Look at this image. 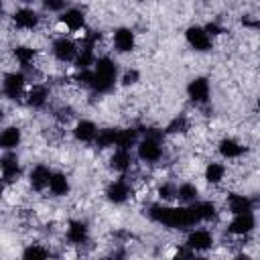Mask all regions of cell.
Returning <instances> with one entry per match:
<instances>
[{"label": "cell", "mask_w": 260, "mask_h": 260, "mask_svg": "<svg viewBox=\"0 0 260 260\" xmlns=\"http://www.w3.org/2000/svg\"><path fill=\"white\" fill-rule=\"evenodd\" d=\"M211 244H213V238L207 230H195L187 238V248L191 250H207Z\"/></svg>", "instance_id": "9"}, {"label": "cell", "mask_w": 260, "mask_h": 260, "mask_svg": "<svg viewBox=\"0 0 260 260\" xmlns=\"http://www.w3.org/2000/svg\"><path fill=\"white\" fill-rule=\"evenodd\" d=\"M136 142V130L134 128H126V130H118L116 136V146L120 150H128L132 144Z\"/></svg>", "instance_id": "24"}, {"label": "cell", "mask_w": 260, "mask_h": 260, "mask_svg": "<svg viewBox=\"0 0 260 260\" xmlns=\"http://www.w3.org/2000/svg\"><path fill=\"white\" fill-rule=\"evenodd\" d=\"M49 179H51V171H49L47 167L39 165V167H35L32 173H30V187H32L35 191H43V189L49 185Z\"/></svg>", "instance_id": "13"}, {"label": "cell", "mask_w": 260, "mask_h": 260, "mask_svg": "<svg viewBox=\"0 0 260 260\" xmlns=\"http://www.w3.org/2000/svg\"><path fill=\"white\" fill-rule=\"evenodd\" d=\"M91 77H93V73H91L89 69H85V71H79V73H77L75 81H77L79 85H83V87H91Z\"/></svg>", "instance_id": "33"}, {"label": "cell", "mask_w": 260, "mask_h": 260, "mask_svg": "<svg viewBox=\"0 0 260 260\" xmlns=\"http://www.w3.org/2000/svg\"><path fill=\"white\" fill-rule=\"evenodd\" d=\"M108 199L110 201H114V203H122V201H126V197L130 195V189H128V185L124 183V181H116V183H112L110 187H108Z\"/></svg>", "instance_id": "17"}, {"label": "cell", "mask_w": 260, "mask_h": 260, "mask_svg": "<svg viewBox=\"0 0 260 260\" xmlns=\"http://www.w3.org/2000/svg\"><path fill=\"white\" fill-rule=\"evenodd\" d=\"M53 53H55V57H57L59 61H71V59H75V55H77V47H75V43H73L71 39L61 37V39H57V41L53 43Z\"/></svg>", "instance_id": "4"}, {"label": "cell", "mask_w": 260, "mask_h": 260, "mask_svg": "<svg viewBox=\"0 0 260 260\" xmlns=\"http://www.w3.org/2000/svg\"><path fill=\"white\" fill-rule=\"evenodd\" d=\"M199 217V221H209V219H215L217 217V209L211 201H197L191 205Z\"/></svg>", "instance_id": "18"}, {"label": "cell", "mask_w": 260, "mask_h": 260, "mask_svg": "<svg viewBox=\"0 0 260 260\" xmlns=\"http://www.w3.org/2000/svg\"><path fill=\"white\" fill-rule=\"evenodd\" d=\"M228 207L234 215H242V213H250L252 211V201L244 195H230L228 197Z\"/></svg>", "instance_id": "14"}, {"label": "cell", "mask_w": 260, "mask_h": 260, "mask_svg": "<svg viewBox=\"0 0 260 260\" xmlns=\"http://www.w3.org/2000/svg\"><path fill=\"white\" fill-rule=\"evenodd\" d=\"M173 260H193V254H191V248H187V246H181L177 252H175V256H173Z\"/></svg>", "instance_id": "35"}, {"label": "cell", "mask_w": 260, "mask_h": 260, "mask_svg": "<svg viewBox=\"0 0 260 260\" xmlns=\"http://www.w3.org/2000/svg\"><path fill=\"white\" fill-rule=\"evenodd\" d=\"M47 98H49L47 87H43V85H35V87L28 91V95H26V104L32 106V108H41V106H45Z\"/></svg>", "instance_id": "23"}, {"label": "cell", "mask_w": 260, "mask_h": 260, "mask_svg": "<svg viewBox=\"0 0 260 260\" xmlns=\"http://www.w3.org/2000/svg\"><path fill=\"white\" fill-rule=\"evenodd\" d=\"M187 93H189V98L193 102H199V104L207 102V98H209V83H207V79L205 77L193 79L189 83V87H187Z\"/></svg>", "instance_id": "6"}, {"label": "cell", "mask_w": 260, "mask_h": 260, "mask_svg": "<svg viewBox=\"0 0 260 260\" xmlns=\"http://www.w3.org/2000/svg\"><path fill=\"white\" fill-rule=\"evenodd\" d=\"M0 12H2V2H0Z\"/></svg>", "instance_id": "42"}, {"label": "cell", "mask_w": 260, "mask_h": 260, "mask_svg": "<svg viewBox=\"0 0 260 260\" xmlns=\"http://www.w3.org/2000/svg\"><path fill=\"white\" fill-rule=\"evenodd\" d=\"M0 118H2V108H0Z\"/></svg>", "instance_id": "43"}, {"label": "cell", "mask_w": 260, "mask_h": 260, "mask_svg": "<svg viewBox=\"0 0 260 260\" xmlns=\"http://www.w3.org/2000/svg\"><path fill=\"white\" fill-rule=\"evenodd\" d=\"M158 195H160L162 199H173V197L177 195V189H175L173 185L165 183V185H160V189H158Z\"/></svg>", "instance_id": "34"}, {"label": "cell", "mask_w": 260, "mask_h": 260, "mask_svg": "<svg viewBox=\"0 0 260 260\" xmlns=\"http://www.w3.org/2000/svg\"><path fill=\"white\" fill-rule=\"evenodd\" d=\"M91 87L98 91H108L114 85L116 79V63L110 57H100L95 61V71H91Z\"/></svg>", "instance_id": "2"}, {"label": "cell", "mask_w": 260, "mask_h": 260, "mask_svg": "<svg viewBox=\"0 0 260 260\" xmlns=\"http://www.w3.org/2000/svg\"><path fill=\"white\" fill-rule=\"evenodd\" d=\"M114 45H116V49L122 51V53L132 51V49H134V32H132L130 28H126V26L118 28V30L114 32Z\"/></svg>", "instance_id": "11"}, {"label": "cell", "mask_w": 260, "mask_h": 260, "mask_svg": "<svg viewBox=\"0 0 260 260\" xmlns=\"http://www.w3.org/2000/svg\"><path fill=\"white\" fill-rule=\"evenodd\" d=\"M136 79H138V71H126V75H124V85H130V83H136Z\"/></svg>", "instance_id": "36"}, {"label": "cell", "mask_w": 260, "mask_h": 260, "mask_svg": "<svg viewBox=\"0 0 260 260\" xmlns=\"http://www.w3.org/2000/svg\"><path fill=\"white\" fill-rule=\"evenodd\" d=\"M160 144H158V140H154V138H144L142 142H140V146H138V156L142 158V160H148V162H154V160H158L160 158Z\"/></svg>", "instance_id": "7"}, {"label": "cell", "mask_w": 260, "mask_h": 260, "mask_svg": "<svg viewBox=\"0 0 260 260\" xmlns=\"http://www.w3.org/2000/svg\"><path fill=\"white\" fill-rule=\"evenodd\" d=\"M195 260H209V258H203V256H201V258H195Z\"/></svg>", "instance_id": "40"}, {"label": "cell", "mask_w": 260, "mask_h": 260, "mask_svg": "<svg viewBox=\"0 0 260 260\" xmlns=\"http://www.w3.org/2000/svg\"><path fill=\"white\" fill-rule=\"evenodd\" d=\"M2 189H4V187H2V185H0V195H2Z\"/></svg>", "instance_id": "41"}, {"label": "cell", "mask_w": 260, "mask_h": 260, "mask_svg": "<svg viewBox=\"0 0 260 260\" xmlns=\"http://www.w3.org/2000/svg\"><path fill=\"white\" fill-rule=\"evenodd\" d=\"M73 134H75L77 140H81V142H89V140L95 138L98 130H95V124H93V122H89V120H81V122L75 126Z\"/></svg>", "instance_id": "16"}, {"label": "cell", "mask_w": 260, "mask_h": 260, "mask_svg": "<svg viewBox=\"0 0 260 260\" xmlns=\"http://www.w3.org/2000/svg\"><path fill=\"white\" fill-rule=\"evenodd\" d=\"M150 217L167 228H189L199 221L197 213L193 207H160L152 205L150 207Z\"/></svg>", "instance_id": "1"}, {"label": "cell", "mask_w": 260, "mask_h": 260, "mask_svg": "<svg viewBox=\"0 0 260 260\" xmlns=\"http://www.w3.org/2000/svg\"><path fill=\"white\" fill-rule=\"evenodd\" d=\"M223 175H225V169H223V165H219V162H211V165H207V169H205V179H207L209 183H219V181L223 179Z\"/></svg>", "instance_id": "28"}, {"label": "cell", "mask_w": 260, "mask_h": 260, "mask_svg": "<svg viewBox=\"0 0 260 260\" xmlns=\"http://www.w3.org/2000/svg\"><path fill=\"white\" fill-rule=\"evenodd\" d=\"M14 24L20 28H35L39 24V14L32 8H20L14 12Z\"/></svg>", "instance_id": "10"}, {"label": "cell", "mask_w": 260, "mask_h": 260, "mask_svg": "<svg viewBox=\"0 0 260 260\" xmlns=\"http://www.w3.org/2000/svg\"><path fill=\"white\" fill-rule=\"evenodd\" d=\"M14 55H16V59L20 61V65H28L30 61H32V57H35V49H30V47H16L14 49Z\"/></svg>", "instance_id": "31"}, {"label": "cell", "mask_w": 260, "mask_h": 260, "mask_svg": "<svg viewBox=\"0 0 260 260\" xmlns=\"http://www.w3.org/2000/svg\"><path fill=\"white\" fill-rule=\"evenodd\" d=\"M61 22H65L67 28L71 30H79L83 24H85V18H83V12L77 10V8H69L61 14Z\"/></svg>", "instance_id": "15"}, {"label": "cell", "mask_w": 260, "mask_h": 260, "mask_svg": "<svg viewBox=\"0 0 260 260\" xmlns=\"http://www.w3.org/2000/svg\"><path fill=\"white\" fill-rule=\"evenodd\" d=\"M45 8H49V10H63V8H65V2H53V0H47V2H45Z\"/></svg>", "instance_id": "37"}, {"label": "cell", "mask_w": 260, "mask_h": 260, "mask_svg": "<svg viewBox=\"0 0 260 260\" xmlns=\"http://www.w3.org/2000/svg\"><path fill=\"white\" fill-rule=\"evenodd\" d=\"M185 130H187V120H185V116L175 118V120L167 126V132H185Z\"/></svg>", "instance_id": "32"}, {"label": "cell", "mask_w": 260, "mask_h": 260, "mask_svg": "<svg viewBox=\"0 0 260 260\" xmlns=\"http://www.w3.org/2000/svg\"><path fill=\"white\" fill-rule=\"evenodd\" d=\"M219 152H221V156H225V158H236V156H240V154L244 152V146H242L240 142H236L234 138H223V140L219 142Z\"/></svg>", "instance_id": "20"}, {"label": "cell", "mask_w": 260, "mask_h": 260, "mask_svg": "<svg viewBox=\"0 0 260 260\" xmlns=\"http://www.w3.org/2000/svg\"><path fill=\"white\" fill-rule=\"evenodd\" d=\"M18 142H20V130H18V128L10 126V128H6V130L0 132V146H2V148L10 150V148H14Z\"/></svg>", "instance_id": "22"}, {"label": "cell", "mask_w": 260, "mask_h": 260, "mask_svg": "<svg viewBox=\"0 0 260 260\" xmlns=\"http://www.w3.org/2000/svg\"><path fill=\"white\" fill-rule=\"evenodd\" d=\"M91 63H93V51H91V49H81V53H79L77 59H75L77 69H79V71H85Z\"/></svg>", "instance_id": "30"}, {"label": "cell", "mask_w": 260, "mask_h": 260, "mask_svg": "<svg viewBox=\"0 0 260 260\" xmlns=\"http://www.w3.org/2000/svg\"><path fill=\"white\" fill-rule=\"evenodd\" d=\"M0 169H2V177H4L8 183H12V181L20 175V165H18L16 154H4V156L0 158Z\"/></svg>", "instance_id": "8"}, {"label": "cell", "mask_w": 260, "mask_h": 260, "mask_svg": "<svg viewBox=\"0 0 260 260\" xmlns=\"http://www.w3.org/2000/svg\"><path fill=\"white\" fill-rule=\"evenodd\" d=\"M203 30L207 32V37H209V35H219V32H221L219 24H215V22H209V24H207V26H205Z\"/></svg>", "instance_id": "38"}, {"label": "cell", "mask_w": 260, "mask_h": 260, "mask_svg": "<svg viewBox=\"0 0 260 260\" xmlns=\"http://www.w3.org/2000/svg\"><path fill=\"white\" fill-rule=\"evenodd\" d=\"M24 87V75L22 73H8L4 77V93L10 100H18Z\"/></svg>", "instance_id": "5"}, {"label": "cell", "mask_w": 260, "mask_h": 260, "mask_svg": "<svg viewBox=\"0 0 260 260\" xmlns=\"http://www.w3.org/2000/svg\"><path fill=\"white\" fill-rule=\"evenodd\" d=\"M175 197H179L181 201H195L197 199V187H193V185H189V183H185V185H181L179 189H177V195Z\"/></svg>", "instance_id": "29"}, {"label": "cell", "mask_w": 260, "mask_h": 260, "mask_svg": "<svg viewBox=\"0 0 260 260\" xmlns=\"http://www.w3.org/2000/svg\"><path fill=\"white\" fill-rule=\"evenodd\" d=\"M252 228H254V215H252V213L236 215V217L230 221V225H228V230H230L232 234H248V232H252Z\"/></svg>", "instance_id": "12"}, {"label": "cell", "mask_w": 260, "mask_h": 260, "mask_svg": "<svg viewBox=\"0 0 260 260\" xmlns=\"http://www.w3.org/2000/svg\"><path fill=\"white\" fill-rule=\"evenodd\" d=\"M130 162H132V156H130V152L128 150H116L114 154H112V158H110V165H112V169H116V171H126L128 167H130Z\"/></svg>", "instance_id": "25"}, {"label": "cell", "mask_w": 260, "mask_h": 260, "mask_svg": "<svg viewBox=\"0 0 260 260\" xmlns=\"http://www.w3.org/2000/svg\"><path fill=\"white\" fill-rule=\"evenodd\" d=\"M49 189L53 195H65L69 191V183H67V177L63 173H51V179H49Z\"/></svg>", "instance_id": "21"}, {"label": "cell", "mask_w": 260, "mask_h": 260, "mask_svg": "<svg viewBox=\"0 0 260 260\" xmlns=\"http://www.w3.org/2000/svg\"><path fill=\"white\" fill-rule=\"evenodd\" d=\"M185 37H187V43L197 51H207L211 47V39L207 37V32L201 26H189Z\"/></svg>", "instance_id": "3"}, {"label": "cell", "mask_w": 260, "mask_h": 260, "mask_svg": "<svg viewBox=\"0 0 260 260\" xmlns=\"http://www.w3.org/2000/svg\"><path fill=\"white\" fill-rule=\"evenodd\" d=\"M116 136H118V130L116 128H106L102 132L95 134V142L100 148H108V146H114L116 144Z\"/></svg>", "instance_id": "26"}, {"label": "cell", "mask_w": 260, "mask_h": 260, "mask_svg": "<svg viewBox=\"0 0 260 260\" xmlns=\"http://www.w3.org/2000/svg\"><path fill=\"white\" fill-rule=\"evenodd\" d=\"M67 240L73 244H83L87 240V228L83 221H71L67 230Z\"/></svg>", "instance_id": "19"}, {"label": "cell", "mask_w": 260, "mask_h": 260, "mask_svg": "<svg viewBox=\"0 0 260 260\" xmlns=\"http://www.w3.org/2000/svg\"><path fill=\"white\" fill-rule=\"evenodd\" d=\"M234 260H250V256H246V254H238Z\"/></svg>", "instance_id": "39"}, {"label": "cell", "mask_w": 260, "mask_h": 260, "mask_svg": "<svg viewBox=\"0 0 260 260\" xmlns=\"http://www.w3.org/2000/svg\"><path fill=\"white\" fill-rule=\"evenodd\" d=\"M22 260H49V252H47L43 246L32 244V246H28V248L24 250Z\"/></svg>", "instance_id": "27"}]
</instances>
